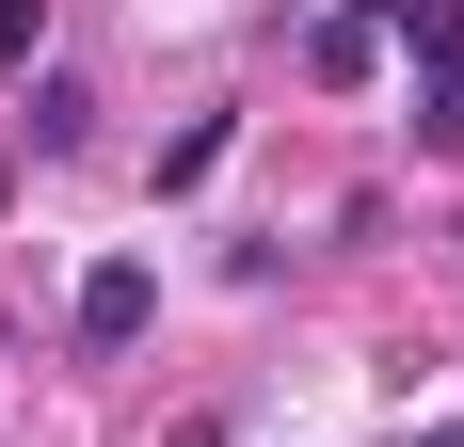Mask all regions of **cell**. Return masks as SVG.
Here are the masks:
<instances>
[{
	"label": "cell",
	"mask_w": 464,
	"mask_h": 447,
	"mask_svg": "<svg viewBox=\"0 0 464 447\" xmlns=\"http://www.w3.org/2000/svg\"><path fill=\"white\" fill-rule=\"evenodd\" d=\"M0 208H16V160H0Z\"/></svg>",
	"instance_id": "6"
},
{
	"label": "cell",
	"mask_w": 464,
	"mask_h": 447,
	"mask_svg": "<svg viewBox=\"0 0 464 447\" xmlns=\"http://www.w3.org/2000/svg\"><path fill=\"white\" fill-rule=\"evenodd\" d=\"M417 447H464V432H417Z\"/></svg>",
	"instance_id": "7"
},
{
	"label": "cell",
	"mask_w": 464,
	"mask_h": 447,
	"mask_svg": "<svg viewBox=\"0 0 464 447\" xmlns=\"http://www.w3.org/2000/svg\"><path fill=\"white\" fill-rule=\"evenodd\" d=\"M33 144H48V160H81V144H96V96H81V81H33Z\"/></svg>",
	"instance_id": "2"
},
{
	"label": "cell",
	"mask_w": 464,
	"mask_h": 447,
	"mask_svg": "<svg viewBox=\"0 0 464 447\" xmlns=\"http://www.w3.org/2000/svg\"><path fill=\"white\" fill-rule=\"evenodd\" d=\"M144 319H160V271H144V256H96L81 271V352H144Z\"/></svg>",
	"instance_id": "1"
},
{
	"label": "cell",
	"mask_w": 464,
	"mask_h": 447,
	"mask_svg": "<svg viewBox=\"0 0 464 447\" xmlns=\"http://www.w3.org/2000/svg\"><path fill=\"white\" fill-rule=\"evenodd\" d=\"M48 48V0H0V64H33Z\"/></svg>",
	"instance_id": "5"
},
{
	"label": "cell",
	"mask_w": 464,
	"mask_h": 447,
	"mask_svg": "<svg viewBox=\"0 0 464 447\" xmlns=\"http://www.w3.org/2000/svg\"><path fill=\"white\" fill-rule=\"evenodd\" d=\"M417 144H432V160L464 144V64H417Z\"/></svg>",
	"instance_id": "3"
},
{
	"label": "cell",
	"mask_w": 464,
	"mask_h": 447,
	"mask_svg": "<svg viewBox=\"0 0 464 447\" xmlns=\"http://www.w3.org/2000/svg\"><path fill=\"white\" fill-rule=\"evenodd\" d=\"M369 48H384L369 16H321V33H304V64H321V81H369Z\"/></svg>",
	"instance_id": "4"
}]
</instances>
